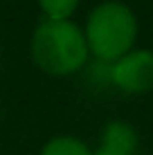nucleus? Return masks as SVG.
Instances as JSON below:
<instances>
[{
  "label": "nucleus",
  "mask_w": 153,
  "mask_h": 155,
  "mask_svg": "<svg viewBox=\"0 0 153 155\" xmlns=\"http://www.w3.org/2000/svg\"><path fill=\"white\" fill-rule=\"evenodd\" d=\"M29 56L47 77H72L90 61L83 27L75 20L43 18L29 38Z\"/></svg>",
  "instance_id": "obj_1"
},
{
  "label": "nucleus",
  "mask_w": 153,
  "mask_h": 155,
  "mask_svg": "<svg viewBox=\"0 0 153 155\" xmlns=\"http://www.w3.org/2000/svg\"><path fill=\"white\" fill-rule=\"evenodd\" d=\"M83 34L95 61L113 63L135 47L140 23L135 12L126 2L104 0L88 12Z\"/></svg>",
  "instance_id": "obj_2"
},
{
  "label": "nucleus",
  "mask_w": 153,
  "mask_h": 155,
  "mask_svg": "<svg viewBox=\"0 0 153 155\" xmlns=\"http://www.w3.org/2000/svg\"><path fill=\"white\" fill-rule=\"evenodd\" d=\"M110 83L124 94H146L153 90V50L133 47L122 58L108 63Z\"/></svg>",
  "instance_id": "obj_3"
},
{
  "label": "nucleus",
  "mask_w": 153,
  "mask_h": 155,
  "mask_svg": "<svg viewBox=\"0 0 153 155\" xmlns=\"http://www.w3.org/2000/svg\"><path fill=\"white\" fill-rule=\"evenodd\" d=\"M138 130L124 119H113L104 126L99 146L92 151V155H135L138 151Z\"/></svg>",
  "instance_id": "obj_4"
},
{
  "label": "nucleus",
  "mask_w": 153,
  "mask_h": 155,
  "mask_svg": "<svg viewBox=\"0 0 153 155\" xmlns=\"http://www.w3.org/2000/svg\"><path fill=\"white\" fill-rule=\"evenodd\" d=\"M38 155H92V148L75 135H56L43 144Z\"/></svg>",
  "instance_id": "obj_5"
},
{
  "label": "nucleus",
  "mask_w": 153,
  "mask_h": 155,
  "mask_svg": "<svg viewBox=\"0 0 153 155\" xmlns=\"http://www.w3.org/2000/svg\"><path fill=\"white\" fill-rule=\"evenodd\" d=\"M41 14L50 20H70L81 0H36Z\"/></svg>",
  "instance_id": "obj_6"
}]
</instances>
